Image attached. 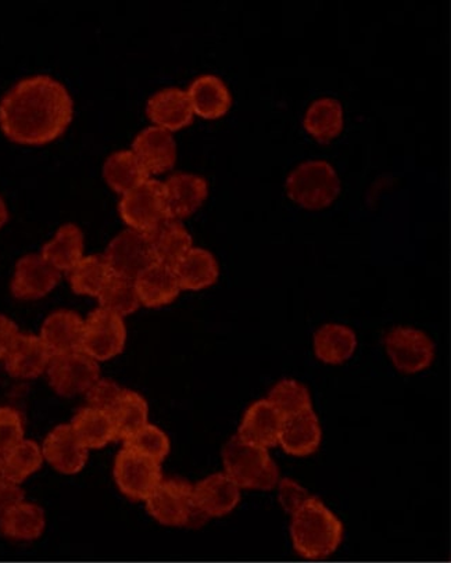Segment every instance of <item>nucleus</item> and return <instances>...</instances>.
<instances>
[{"instance_id": "obj_17", "label": "nucleus", "mask_w": 451, "mask_h": 563, "mask_svg": "<svg viewBox=\"0 0 451 563\" xmlns=\"http://www.w3.org/2000/svg\"><path fill=\"white\" fill-rule=\"evenodd\" d=\"M284 419L267 398L253 402L243 416L237 438L243 443L265 450L278 444L280 427Z\"/></svg>"}, {"instance_id": "obj_15", "label": "nucleus", "mask_w": 451, "mask_h": 563, "mask_svg": "<svg viewBox=\"0 0 451 563\" xmlns=\"http://www.w3.org/2000/svg\"><path fill=\"white\" fill-rule=\"evenodd\" d=\"M163 194L167 218L180 221L205 203L209 185L199 175L175 174L163 184Z\"/></svg>"}, {"instance_id": "obj_28", "label": "nucleus", "mask_w": 451, "mask_h": 563, "mask_svg": "<svg viewBox=\"0 0 451 563\" xmlns=\"http://www.w3.org/2000/svg\"><path fill=\"white\" fill-rule=\"evenodd\" d=\"M72 428L88 450H99L119 440L109 412L85 407L74 416Z\"/></svg>"}, {"instance_id": "obj_10", "label": "nucleus", "mask_w": 451, "mask_h": 563, "mask_svg": "<svg viewBox=\"0 0 451 563\" xmlns=\"http://www.w3.org/2000/svg\"><path fill=\"white\" fill-rule=\"evenodd\" d=\"M111 274L135 280L143 271L156 263L147 233L127 230L109 243L105 253Z\"/></svg>"}, {"instance_id": "obj_21", "label": "nucleus", "mask_w": 451, "mask_h": 563, "mask_svg": "<svg viewBox=\"0 0 451 563\" xmlns=\"http://www.w3.org/2000/svg\"><path fill=\"white\" fill-rule=\"evenodd\" d=\"M321 440V424L311 408V410L284 419L278 444L286 454L309 456L320 448Z\"/></svg>"}, {"instance_id": "obj_14", "label": "nucleus", "mask_w": 451, "mask_h": 563, "mask_svg": "<svg viewBox=\"0 0 451 563\" xmlns=\"http://www.w3.org/2000/svg\"><path fill=\"white\" fill-rule=\"evenodd\" d=\"M52 354L45 343L31 333H20L3 358L8 374L23 380L40 378L50 368Z\"/></svg>"}, {"instance_id": "obj_20", "label": "nucleus", "mask_w": 451, "mask_h": 563, "mask_svg": "<svg viewBox=\"0 0 451 563\" xmlns=\"http://www.w3.org/2000/svg\"><path fill=\"white\" fill-rule=\"evenodd\" d=\"M146 113L155 126L168 132L183 130L194 121L188 93L178 88L158 90L148 99Z\"/></svg>"}, {"instance_id": "obj_27", "label": "nucleus", "mask_w": 451, "mask_h": 563, "mask_svg": "<svg viewBox=\"0 0 451 563\" xmlns=\"http://www.w3.org/2000/svg\"><path fill=\"white\" fill-rule=\"evenodd\" d=\"M358 349V336L353 329L327 323L315 334L316 357L328 365H341L352 357Z\"/></svg>"}, {"instance_id": "obj_41", "label": "nucleus", "mask_w": 451, "mask_h": 563, "mask_svg": "<svg viewBox=\"0 0 451 563\" xmlns=\"http://www.w3.org/2000/svg\"><path fill=\"white\" fill-rule=\"evenodd\" d=\"M24 497L23 488L0 475V517L15 504L24 501Z\"/></svg>"}, {"instance_id": "obj_40", "label": "nucleus", "mask_w": 451, "mask_h": 563, "mask_svg": "<svg viewBox=\"0 0 451 563\" xmlns=\"http://www.w3.org/2000/svg\"><path fill=\"white\" fill-rule=\"evenodd\" d=\"M309 497L305 488L297 485L296 482L290 479L280 481L279 501L286 512L294 514Z\"/></svg>"}, {"instance_id": "obj_43", "label": "nucleus", "mask_w": 451, "mask_h": 563, "mask_svg": "<svg viewBox=\"0 0 451 563\" xmlns=\"http://www.w3.org/2000/svg\"><path fill=\"white\" fill-rule=\"evenodd\" d=\"M9 221V210L2 196H0V228H2Z\"/></svg>"}, {"instance_id": "obj_13", "label": "nucleus", "mask_w": 451, "mask_h": 563, "mask_svg": "<svg viewBox=\"0 0 451 563\" xmlns=\"http://www.w3.org/2000/svg\"><path fill=\"white\" fill-rule=\"evenodd\" d=\"M44 460L63 475H77L87 465L89 450L77 438L72 424H58L42 444Z\"/></svg>"}, {"instance_id": "obj_36", "label": "nucleus", "mask_w": 451, "mask_h": 563, "mask_svg": "<svg viewBox=\"0 0 451 563\" xmlns=\"http://www.w3.org/2000/svg\"><path fill=\"white\" fill-rule=\"evenodd\" d=\"M100 308L124 318L134 314L141 307L140 297L135 289V282L117 278L109 282L102 294L98 297Z\"/></svg>"}, {"instance_id": "obj_6", "label": "nucleus", "mask_w": 451, "mask_h": 563, "mask_svg": "<svg viewBox=\"0 0 451 563\" xmlns=\"http://www.w3.org/2000/svg\"><path fill=\"white\" fill-rule=\"evenodd\" d=\"M46 374L51 389L65 398L85 395L100 379L98 361L81 350L52 357Z\"/></svg>"}, {"instance_id": "obj_5", "label": "nucleus", "mask_w": 451, "mask_h": 563, "mask_svg": "<svg viewBox=\"0 0 451 563\" xmlns=\"http://www.w3.org/2000/svg\"><path fill=\"white\" fill-rule=\"evenodd\" d=\"M146 511L156 522L172 528L189 526L196 515L194 486L184 479H163L145 501Z\"/></svg>"}, {"instance_id": "obj_34", "label": "nucleus", "mask_w": 451, "mask_h": 563, "mask_svg": "<svg viewBox=\"0 0 451 563\" xmlns=\"http://www.w3.org/2000/svg\"><path fill=\"white\" fill-rule=\"evenodd\" d=\"M119 440L129 439L147 424L148 406L140 393L124 389L123 396L110 412Z\"/></svg>"}, {"instance_id": "obj_19", "label": "nucleus", "mask_w": 451, "mask_h": 563, "mask_svg": "<svg viewBox=\"0 0 451 563\" xmlns=\"http://www.w3.org/2000/svg\"><path fill=\"white\" fill-rule=\"evenodd\" d=\"M85 321L72 310L52 312L42 323L40 338L50 350L52 357L81 350Z\"/></svg>"}, {"instance_id": "obj_9", "label": "nucleus", "mask_w": 451, "mask_h": 563, "mask_svg": "<svg viewBox=\"0 0 451 563\" xmlns=\"http://www.w3.org/2000/svg\"><path fill=\"white\" fill-rule=\"evenodd\" d=\"M119 211L131 230L142 233L155 230L167 218L161 180L147 179L146 183L123 195Z\"/></svg>"}, {"instance_id": "obj_23", "label": "nucleus", "mask_w": 451, "mask_h": 563, "mask_svg": "<svg viewBox=\"0 0 451 563\" xmlns=\"http://www.w3.org/2000/svg\"><path fill=\"white\" fill-rule=\"evenodd\" d=\"M187 93L194 114L205 120L220 119L228 113L232 104L230 90L216 76L196 78Z\"/></svg>"}, {"instance_id": "obj_37", "label": "nucleus", "mask_w": 451, "mask_h": 563, "mask_svg": "<svg viewBox=\"0 0 451 563\" xmlns=\"http://www.w3.org/2000/svg\"><path fill=\"white\" fill-rule=\"evenodd\" d=\"M124 449L134 451L136 454L162 464L167 459L169 450H172V443H169L166 432H163L155 424L147 423L138 430L136 433L124 440Z\"/></svg>"}, {"instance_id": "obj_24", "label": "nucleus", "mask_w": 451, "mask_h": 563, "mask_svg": "<svg viewBox=\"0 0 451 563\" xmlns=\"http://www.w3.org/2000/svg\"><path fill=\"white\" fill-rule=\"evenodd\" d=\"M173 268L180 290L198 291L210 288L220 275L219 263L205 249H190Z\"/></svg>"}, {"instance_id": "obj_30", "label": "nucleus", "mask_w": 451, "mask_h": 563, "mask_svg": "<svg viewBox=\"0 0 451 563\" xmlns=\"http://www.w3.org/2000/svg\"><path fill=\"white\" fill-rule=\"evenodd\" d=\"M44 461L41 445L34 440L24 439L0 455V475L20 486L41 470Z\"/></svg>"}, {"instance_id": "obj_18", "label": "nucleus", "mask_w": 451, "mask_h": 563, "mask_svg": "<svg viewBox=\"0 0 451 563\" xmlns=\"http://www.w3.org/2000/svg\"><path fill=\"white\" fill-rule=\"evenodd\" d=\"M132 152L140 158L148 175L169 172L177 162V145L172 132L158 126H148L132 143Z\"/></svg>"}, {"instance_id": "obj_12", "label": "nucleus", "mask_w": 451, "mask_h": 563, "mask_svg": "<svg viewBox=\"0 0 451 563\" xmlns=\"http://www.w3.org/2000/svg\"><path fill=\"white\" fill-rule=\"evenodd\" d=\"M62 279L61 271L41 254H29L15 264L10 290L19 300H40L51 294Z\"/></svg>"}, {"instance_id": "obj_3", "label": "nucleus", "mask_w": 451, "mask_h": 563, "mask_svg": "<svg viewBox=\"0 0 451 563\" xmlns=\"http://www.w3.org/2000/svg\"><path fill=\"white\" fill-rule=\"evenodd\" d=\"M224 474L246 490H273L279 482V470L268 450L243 443L237 435L222 449Z\"/></svg>"}, {"instance_id": "obj_16", "label": "nucleus", "mask_w": 451, "mask_h": 563, "mask_svg": "<svg viewBox=\"0 0 451 563\" xmlns=\"http://www.w3.org/2000/svg\"><path fill=\"white\" fill-rule=\"evenodd\" d=\"M241 501V488L226 474H213L194 486L196 509L205 518H222Z\"/></svg>"}, {"instance_id": "obj_31", "label": "nucleus", "mask_w": 451, "mask_h": 563, "mask_svg": "<svg viewBox=\"0 0 451 563\" xmlns=\"http://www.w3.org/2000/svg\"><path fill=\"white\" fill-rule=\"evenodd\" d=\"M106 183L117 194L125 195L136 186L146 183L148 173L132 151L111 154L103 167Z\"/></svg>"}, {"instance_id": "obj_29", "label": "nucleus", "mask_w": 451, "mask_h": 563, "mask_svg": "<svg viewBox=\"0 0 451 563\" xmlns=\"http://www.w3.org/2000/svg\"><path fill=\"white\" fill-rule=\"evenodd\" d=\"M41 256L57 271H72L84 258V233L77 225L58 228L56 236L42 247Z\"/></svg>"}, {"instance_id": "obj_39", "label": "nucleus", "mask_w": 451, "mask_h": 563, "mask_svg": "<svg viewBox=\"0 0 451 563\" xmlns=\"http://www.w3.org/2000/svg\"><path fill=\"white\" fill-rule=\"evenodd\" d=\"M124 389L114 380L99 379L90 389L85 393L89 407L98 408L106 412L113 411L117 401L123 396Z\"/></svg>"}, {"instance_id": "obj_4", "label": "nucleus", "mask_w": 451, "mask_h": 563, "mask_svg": "<svg viewBox=\"0 0 451 563\" xmlns=\"http://www.w3.org/2000/svg\"><path fill=\"white\" fill-rule=\"evenodd\" d=\"M286 192L306 210L326 209L341 194V180L331 164L321 161L297 166L286 179Z\"/></svg>"}, {"instance_id": "obj_38", "label": "nucleus", "mask_w": 451, "mask_h": 563, "mask_svg": "<svg viewBox=\"0 0 451 563\" xmlns=\"http://www.w3.org/2000/svg\"><path fill=\"white\" fill-rule=\"evenodd\" d=\"M24 419L12 407H0V455L24 440Z\"/></svg>"}, {"instance_id": "obj_8", "label": "nucleus", "mask_w": 451, "mask_h": 563, "mask_svg": "<svg viewBox=\"0 0 451 563\" xmlns=\"http://www.w3.org/2000/svg\"><path fill=\"white\" fill-rule=\"evenodd\" d=\"M113 476L119 490L135 503H145L163 481L161 464L129 449L117 454Z\"/></svg>"}, {"instance_id": "obj_2", "label": "nucleus", "mask_w": 451, "mask_h": 563, "mask_svg": "<svg viewBox=\"0 0 451 563\" xmlns=\"http://www.w3.org/2000/svg\"><path fill=\"white\" fill-rule=\"evenodd\" d=\"M343 533L341 519L317 497L310 496L292 514V543L305 560L317 561L332 555L341 545Z\"/></svg>"}, {"instance_id": "obj_26", "label": "nucleus", "mask_w": 451, "mask_h": 563, "mask_svg": "<svg viewBox=\"0 0 451 563\" xmlns=\"http://www.w3.org/2000/svg\"><path fill=\"white\" fill-rule=\"evenodd\" d=\"M156 263L174 267L193 249V238L180 221L166 218L147 233Z\"/></svg>"}, {"instance_id": "obj_35", "label": "nucleus", "mask_w": 451, "mask_h": 563, "mask_svg": "<svg viewBox=\"0 0 451 563\" xmlns=\"http://www.w3.org/2000/svg\"><path fill=\"white\" fill-rule=\"evenodd\" d=\"M267 400L279 413L280 418L286 419L307 410H311V395L309 389L299 382L284 379L278 382L270 391Z\"/></svg>"}, {"instance_id": "obj_11", "label": "nucleus", "mask_w": 451, "mask_h": 563, "mask_svg": "<svg viewBox=\"0 0 451 563\" xmlns=\"http://www.w3.org/2000/svg\"><path fill=\"white\" fill-rule=\"evenodd\" d=\"M386 353L402 374H418L429 368L435 360V344L418 329L399 327L385 338Z\"/></svg>"}, {"instance_id": "obj_33", "label": "nucleus", "mask_w": 451, "mask_h": 563, "mask_svg": "<svg viewBox=\"0 0 451 563\" xmlns=\"http://www.w3.org/2000/svg\"><path fill=\"white\" fill-rule=\"evenodd\" d=\"M67 276L74 294L97 297V299L113 279L105 256L84 257L76 267L68 271Z\"/></svg>"}, {"instance_id": "obj_25", "label": "nucleus", "mask_w": 451, "mask_h": 563, "mask_svg": "<svg viewBox=\"0 0 451 563\" xmlns=\"http://www.w3.org/2000/svg\"><path fill=\"white\" fill-rule=\"evenodd\" d=\"M45 528V511L34 503L15 504L0 517V533L13 541L38 540Z\"/></svg>"}, {"instance_id": "obj_32", "label": "nucleus", "mask_w": 451, "mask_h": 563, "mask_svg": "<svg viewBox=\"0 0 451 563\" xmlns=\"http://www.w3.org/2000/svg\"><path fill=\"white\" fill-rule=\"evenodd\" d=\"M305 129L320 143L336 140L343 130L342 104L331 98L316 100L307 110Z\"/></svg>"}, {"instance_id": "obj_1", "label": "nucleus", "mask_w": 451, "mask_h": 563, "mask_svg": "<svg viewBox=\"0 0 451 563\" xmlns=\"http://www.w3.org/2000/svg\"><path fill=\"white\" fill-rule=\"evenodd\" d=\"M73 115L70 93L50 76L21 79L0 100V130L19 145L41 146L56 141Z\"/></svg>"}, {"instance_id": "obj_7", "label": "nucleus", "mask_w": 451, "mask_h": 563, "mask_svg": "<svg viewBox=\"0 0 451 563\" xmlns=\"http://www.w3.org/2000/svg\"><path fill=\"white\" fill-rule=\"evenodd\" d=\"M127 327L123 318L103 308L94 310L85 321L81 352L95 361H109L123 353Z\"/></svg>"}, {"instance_id": "obj_42", "label": "nucleus", "mask_w": 451, "mask_h": 563, "mask_svg": "<svg viewBox=\"0 0 451 563\" xmlns=\"http://www.w3.org/2000/svg\"><path fill=\"white\" fill-rule=\"evenodd\" d=\"M19 334V327L15 325V322L8 317L0 316V360L7 357Z\"/></svg>"}, {"instance_id": "obj_22", "label": "nucleus", "mask_w": 451, "mask_h": 563, "mask_svg": "<svg viewBox=\"0 0 451 563\" xmlns=\"http://www.w3.org/2000/svg\"><path fill=\"white\" fill-rule=\"evenodd\" d=\"M134 282L141 306L147 308L172 305L180 294L177 275L166 264H152Z\"/></svg>"}]
</instances>
